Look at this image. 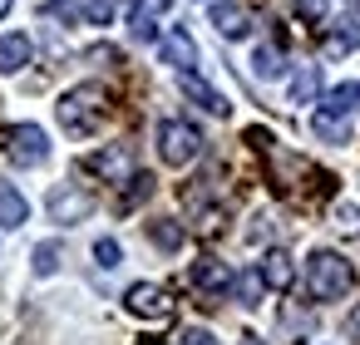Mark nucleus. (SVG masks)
Masks as SVG:
<instances>
[{
	"mask_svg": "<svg viewBox=\"0 0 360 345\" xmlns=\"http://www.w3.org/2000/svg\"><path fill=\"white\" fill-rule=\"evenodd\" d=\"M55 114H60L65 134L84 138V134H94V129L104 124V114H109V94H104V84H75V89H65V99L55 104Z\"/></svg>",
	"mask_w": 360,
	"mask_h": 345,
	"instance_id": "obj_1",
	"label": "nucleus"
},
{
	"mask_svg": "<svg viewBox=\"0 0 360 345\" xmlns=\"http://www.w3.org/2000/svg\"><path fill=\"white\" fill-rule=\"evenodd\" d=\"M355 286V266L340 252H311L306 261V296L311 301H340Z\"/></svg>",
	"mask_w": 360,
	"mask_h": 345,
	"instance_id": "obj_2",
	"label": "nucleus"
},
{
	"mask_svg": "<svg viewBox=\"0 0 360 345\" xmlns=\"http://www.w3.org/2000/svg\"><path fill=\"white\" fill-rule=\"evenodd\" d=\"M198 153H202V134L188 119H163L158 124V158L168 168H188V163H198Z\"/></svg>",
	"mask_w": 360,
	"mask_h": 345,
	"instance_id": "obj_3",
	"label": "nucleus"
},
{
	"mask_svg": "<svg viewBox=\"0 0 360 345\" xmlns=\"http://www.w3.org/2000/svg\"><path fill=\"white\" fill-rule=\"evenodd\" d=\"M6 158L20 163V168H40L50 158V138L40 124H11L6 129Z\"/></svg>",
	"mask_w": 360,
	"mask_h": 345,
	"instance_id": "obj_4",
	"label": "nucleus"
},
{
	"mask_svg": "<svg viewBox=\"0 0 360 345\" xmlns=\"http://www.w3.org/2000/svg\"><path fill=\"white\" fill-rule=\"evenodd\" d=\"M124 306H129V315H139V320H168V315H173L168 291L153 286V281H134V286L124 291Z\"/></svg>",
	"mask_w": 360,
	"mask_h": 345,
	"instance_id": "obj_5",
	"label": "nucleus"
},
{
	"mask_svg": "<svg viewBox=\"0 0 360 345\" xmlns=\"http://www.w3.org/2000/svg\"><path fill=\"white\" fill-rule=\"evenodd\" d=\"M207 20L222 40H247L252 35V15L247 6H237V0H207Z\"/></svg>",
	"mask_w": 360,
	"mask_h": 345,
	"instance_id": "obj_6",
	"label": "nucleus"
},
{
	"mask_svg": "<svg viewBox=\"0 0 360 345\" xmlns=\"http://www.w3.org/2000/svg\"><path fill=\"white\" fill-rule=\"evenodd\" d=\"M89 212H94V197H89L84 188L65 183V188L50 193V217H55V222H84Z\"/></svg>",
	"mask_w": 360,
	"mask_h": 345,
	"instance_id": "obj_7",
	"label": "nucleus"
},
{
	"mask_svg": "<svg viewBox=\"0 0 360 345\" xmlns=\"http://www.w3.org/2000/svg\"><path fill=\"white\" fill-rule=\"evenodd\" d=\"M178 84H183V94H188L198 109H207V114H217V119H227V114H232L227 94H217V89H212V84L198 74V70H183V74H178Z\"/></svg>",
	"mask_w": 360,
	"mask_h": 345,
	"instance_id": "obj_8",
	"label": "nucleus"
},
{
	"mask_svg": "<svg viewBox=\"0 0 360 345\" xmlns=\"http://www.w3.org/2000/svg\"><path fill=\"white\" fill-rule=\"evenodd\" d=\"M158 50H163V65H173L178 74L198 65V40H193V35H188L183 25H173V30H163V40H158Z\"/></svg>",
	"mask_w": 360,
	"mask_h": 345,
	"instance_id": "obj_9",
	"label": "nucleus"
},
{
	"mask_svg": "<svg viewBox=\"0 0 360 345\" xmlns=\"http://www.w3.org/2000/svg\"><path fill=\"white\" fill-rule=\"evenodd\" d=\"M84 168L99 173L104 183H129V178H134V153H129V148H104V153H89Z\"/></svg>",
	"mask_w": 360,
	"mask_h": 345,
	"instance_id": "obj_10",
	"label": "nucleus"
},
{
	"mask_svg": "<svg viewBox=\"0 0 360 345\" xmlns=\"http://www.w3.org/2000/svg\"><path fill=\"white\" fill-rule=\"evenodd\" d=\"M311 134L326 138V143H345L350 138V114L345 109H330V104H316L311 109Z\"/></svg>",
	"mask_w": 360,
	"mask_h": 345,
	"instance_id": "obj_11",
	"label": "nucleus"
},
{
	"mask_svg": "<svg viewBox=\"0 0 360 345\" xmlns=\"http://www.w3.org/2000/svg\"><path fill=\"white\" fill-rule=\"evenodd\" d=\"M193 286L202 296H222V291H232V266L217 256H202V261H193Z\"/></svg>",
	"mask_w": 360,
	"mask_h": 345,
	"instance_id": "obj_12",
	"label": "nucleus"
},
{
	"mask_svg": "<svg viewBox=\"0 0 360 345\" xmlns=\"http://www.w3.org/2000/svg\"><path fill=\"white\" fill-rule=\"evenodd\" d=\"M30 60H35V45H30V35H20V30L0 35V74H20Z\"/></svg>",
	"mask_w": 360,
	"mask_h": 345,
	"instance_id": "obj_13",
	"label": "nucleus"
},
{
	"mask_svg": "<svg viewBox=\"0 0 360 345\" xmlns=\"http://www.w3.org/2000/svg\"><path fill=\"white\" fill-rule=\"evenodd\" d=\"M25 222H30V202H25V193H20L15 183L0 178V227H25Z\"/></svg>",
	"mask_w": 360,
	"mask_h": 345,
	"instance_id": "obj_14",
	"label": "nucleus"
},
{
	"mask_svg": "<svg viewBox=\"0 0 360 345\" xmlns=\"http://www.w3.org/2000/svg\"><path fill=\"white\" fill-rule=\"evenodd\" d=\"M257 266H262V276H266V286H271V291H291V281H296V266H291V256H286L281 247H271V252H266Z\"/></svg>",
	"mask_w": 360,
	"mask_h": 345,
	"instance_id": "obj_15",
	"label": "nucleus"
},
{
	"mask_svg": "<svg viewBox=\"0 0 360 345\" xmlns=\"http://www.w3.org/2000/svg\"><path fill=\"white\" fill-rule=\"evenodd\" d=\"M360 50V20H340L330 35H326V55L340 60V55H355Z\"/></svg>",
	"mask_w": 360,
	"mask_h": 345,
	"instance_id": "obj_16",
	"label": "nucleus"
},
{
	"mask_svg": "<svg viewBox=\"0 0 360 345\" xmlns=\"http://www.w3.org/2000/svg\"><path fill=\"white\" fill-rule=\"evenodd\" d=\"M321 99V70L316 65H301L291 74V104H316Z\"/></svg>",
	"mask_w": 360,
	"mask_h": 345,
	"instance_id": "obj_17",
	"label": "nucleus"
},
{
	"mask_svg": "<svg viewBox=\"0 0 360 345\" xmlns=\"http://www.w3.org/2000/svg\"><path fill=\"white\" fill-rule=\"evenodd\" d=\"M262 291H266V276H262V266H252V271L232 276V296H237V306H257V301H262Z\"/></svg>",
	"mask_w": 360,
	"mask_h": 345,
	"instance_id": "obj_18",
	"label": "nucleus"
},
{
	"mask_svg": "<svg viewBox=\"0 0 360 345\" xmlns=\"http://www.w3.org/2000/svg\"><path fill=\"white\" fill-rule=\"evenodd\" d=\"M281 70H286V60H281L276 45H257L252 50V74L257 79H281Z\"/></svg>",
	"mask_w": 360,
	"mask_h": 345,
	"instance_id": "obj_19",
	"label": "nucleus"
},
{
	"mask_svg": "<svg viewBox=\"0 0 360 345\" xmlns=\"http://www.w3.org/2000/svg\"><path fill=\"white\" fill-rule=\"evenodd\" d=\"M129 35H134V40H143V45L163 40V30H158V15H153V11H143V6H134V11H129Z\"/></svg>",
	"mask_w": 360,
	"mask_h": 345,
	"instance_id": "obj_20",
	"label": "nucleus"
},
{
	"mask_svg": "<svg viewBox=\"0 0 360 345\" xmlns=\"http://www.w3.org/2000/svg\"><path fill=\"white\" fill-rule=\"evenodd\" d=\"M60 256H65V247H60V242H40V247L30 252L35 276H55V271H60Z\"/></svg>",
	"mask_w": 360,
	"mask_h": 345,
	"instance_id": "obj_21",
	"label": "nucleus"
},
{
	"mask_svg": "<svg viewBox=\"0 0 360 345\" xmlns=\"http://www.w3.org/2000/svg\"><path fill=\"white\" fill-rule=\"evenodd\" d=\"M148 237H153L163 252H178V247H183V227H178V222H153Z\"/></svg>",
	"mask_w": 360,
	"mask_h": 345,
	"instance_id": "obj_22",
	"label": "nucleus"
},
{
	"mask_svg": "<svg viewBox=\"0 0 360 345\" xmlns=\"http://www.w3.org/2000/svg\"><path fill=\"white\" fill-rule=\"evenodd\" d=\"M45 20L75 25V20H84V6H79V0H50V6H45Z\"/></svg>",
	"mask_w": 360,
	"mask_h": 345,
	"instance_id": "obj_23",
	"label": "nucleus"
},
{
	"mask_svg": "<svg viewBox=\"0 0 360 345\" xmlns=\"http://www.w3.org/2000/svg\"><path fill=\"white\" fill-rule=\"evenodd\" d=\"M79 6H84V20L89 25H109L114 11H119V0H79Z\"/></svg>",
	"mask_w": 360,
	"mask_h": 345,
	"instance_id": "obj_24",
	"label": "nucleus"
},
{
	"mask_svg": "<svg viewBox=\"0 0 360 345\" xmlns=\"http://www.w3.org/2000/svg\"><path fill=\"white\" fill-rule=\"evenodd\" d=\"M94 261L109 271V266H119V261H124V247H119L114 237H99V242H94Z\"/></svg>",
	"mask_w": 360,
	"mask_h": 345,
	"instance_id": "obj_25",
	"label": "nucleus"
},
{
	"mask_svg": "<svg viewBox=\"0 0 360 345\" xmlns=\"http://www.w3.org/2000/svg\"><path fill=\"white\" fill-rule=\"evenodd\" d=\"M326 15H330L326 0H296V20H306V25H326Z\"/></svg>",
	"mask_w": 360,
	"mask_h": 345,
	"instance_id": "obj_26",
	"label": "nucleus"
},
{
	"mask_svg": "<svg viewBox=\"0 0 360 345\" xmlns=\"http://www.w3.org/2000/svg\"><path fill=\"white\" fill-rule=\"evenodd\" d=\"M148 193H153V178H148V173H134V178H129V193H124V207H134V202L148 197Z\"/></svg>",
	"mask_w": 360,
	"mask_h": 345,
	"instance_id": "obj_27",
	"label": "nucleus"
},
{
	"mask_svg": "<svg viewBox=\"0 0 360 345\" xmlns=\"http://www.w3.org/2000/svg\"><path fill=\"white\" fill-rule=\"evenodd\" d=\"M178 345H217V335H212V330H202V325H188V330L178 335Z\"/></svg>",
	"mask_w": 360,
	"mask_h": 345,
	"instance_id": "obj_28",
	"label": "nucleus"
},
{
	"mask_svg": "<svg viewBox=\"0 0 360 345\" xmlns=\"http://www.w3.org/2000/svg\"><path fill=\"white\" fill-rule=\"evenodd\" d=\"M355 222H360V212H355L350 202H340V207H335V227H355Z\"/></svg>",
	"mask_w": 360,
	"mask_h": 345,
	"instance_id": "obj_29",
	"label": "nucleus"
},
{
	"mask_svg": "<svg viewBox=\"0 0 360 345\" xmlns=\"http://www.w3.org/2000/svg\"><path fill=\"white\" fill-rule=\"evenodd\" d=\"M345 335H350V340H360V306L345 315Z\"/></svg>",
	"mask_w": 360,
	"mask_h": 345,
	"instance_id": "obj_30",
	"label": "nucleus"
},
{
	"mask_svg": "<svg viewBox=\"0 0 360 345\" xmlns=\"http://www.w3.org/2000/svg\"><path fill=\"white\" fill-rule=\"evenodd\" d=\"M134 6H143V11H153V15H163V11H168V0H134Z\"/></svg>",
	"mask_w": 360,
	"mask_h": 345,
	"instance_id": "obj_31",
	"label": "nucleus"
},
{
	"mask_svg": "<svg viewBox=\"0 0 360 345\" xmlns=\"http://www.w3.org/2000/svg\"><path fill=\"white\" fill-rule=\"evenodd\" d=\"M242 345H266V340L262 335H242Z\"/></svg>",
	"mask_w": 360,
	"mask_h": 345,
	"instance_id": "obj_32",
	"label": "nucleus"
},
{
	"mask_svg": "<svg viewBox=\"0 0 360 345\" xmlns=\"http://www.w3.org/2000/svg\"><path fill=\"white\" fill-rule=\"evenodd\" d=\"M6 15H11V0H0V20H6Z\"/></svg>",
	"mask_w": 360,
	"mask_h": 345,
	"instance_id": "obj_33",
	"label": "nucleus"
}]
</instances>
